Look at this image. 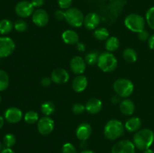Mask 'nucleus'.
<instances>
[{
    "label": "nucleus",
    "instance_id": "13",
    "mask_svg": "<svg viewBox=\"0 0 154 153\" xmlns=\"http://www.w3.org/2000/svg\"><path fill=\"white\" fill-rule=\"evenodd\" d=\"M53 82L56 84H65L70 79L69 73L64 68L54 69L51 75Z\"/></svg>",
    "mask_w": 154,
    "mask_h": 153
},
{
    "label": "nucleus",
    "instance_id": "37",
    "mask_svg": "<svg viewBox=\"0 0 154 153\" xmlns=\"http://www.w3.org/2000/svg\"><path fill=\"white\" fill-rule=\"evenodd\" d=\"M55 17L58 20H63L66 19V11L63 10H57L55 12Z\"/></svg>",
    "mask_w": 154,
    "mask_h": 153
},
{
    "label": "nucleus",
    "instance_id": "23",
    "mask_svg": "<svg viewBox=\"0 0 154 153\" xmlns=\"http://www.w3.org/2000/svg\"><path fill=\"white\" fill-rule=\"evenodd\" d=\"M123 57L126 62L128 63H134L137 61L138 54L134 49L128 47L123 50Z\"/></svg>",
    "mask_w": 154,
    "mask_h": 153
},
{
    "label": "nucleus",
    "instance_id": "2",
    "mask_svg": "<svg viewBox=\"0 0 154 153\" xmlns=\"http://www.w3.org/2000/svg\"><path fill=\"white\" fill-rule=\"evenodd\" d=\"M124 124L120 120L113 118L106 123L104 128L105 136L109 140H115L124 134Z\"/></svg>",
    "mask_w": 154,
    "mask_h": 153
},
{
    "label": "nucleus",
    "instance_id": "28",
    "mask_svg": "<svg viewBox=\"0 0 154 153\" xmlns=\"http://www.w3.org/2000/svg\"><path fill=\"white\" fill-rule=\"evenodd\" d=\"M9 76L7 72L0 70V92L5 91L8 87Z\"/></svg>",
    "mask_w": 154,
    "mask_h": 153
},
{
    "label": "nucleus",
    "instance_id": "40",
    "mask_svg": "<svg viewBox=\"0 0 154 153\" xmlns=\"http://www.w3.org/2000/svg\"><path fill=\"white\" fill-rule=\"evenodd\" d=\"M147 43H148V46L150 47V49L153 50H154V34H151L148 40H147Z\"/></svg>",
    "mask_w": 154,
    "mask_h": 153
},
{
    "label": "nucleus",
    "instance_id": "19",
    "mask_svg": "<svg viewBox=\"0 0 154 153\" xmlns=\"http://www.w3.org/2000/svg\"><path fill=\"white\" fill-rule=\"evenodd\" d=\"M62 39L66 44L74 45L79 42V36L78 33L72 29H67L62 34Z\"/></svg>",
    "mask_w": 154,
    "mask_h": 153
},
{
    "label": "nucleus",
    "instance_id": "46",
    "mask_svg": "<svg viewBox=\"0 0 154 153\" xmlns=\"http://www.w3.org/2000/svg\"><path fill=\"white\" fill-rule=\"evenodd\" d=\"M2 143H1V142H0V152L2 151Z\"/></svg>",
    "mask_w": 154,
    "mask_h": 153
},
{
    "label": "nucleus",
    "instance_id": "38",
    "mask_svg": "<svg viewBox=\"0 0 154 153\" xmlns=\"http://www.w3.org/2000/svg\"><path fill=\"white\" fill-rule=\"evenodd\" d=\"M52 80L51 77H48V76H45V77L42 78L41 80V85L44 87H48L49 86H51V84L52 83Z\"/></svg>",
    "mask_w": 154,
    "mask_h": 153
},
{
    "label": "nucleus",
    "instance_id": "16",
    "mask_svg": "<svg viewBox=\"0 0 154 153\" xmlns=\"http://www.w3.org/2000/svg\"><path fill=\"white\" fill-rule=\"evenodd\" d=\"M92 134V127L89 123L83 122L76 129V136L81 141H86L90 138Z\"/></svg>",
    "mask_w": 154,
    "mask_h": 153
},
{
    "label": "nucleus",
    "instance_id": "9",
    "mask_svg": "<svg viewBox=\"0 0 154 153\" xmlns=\"http://www.w3.org/2000/svg\"><path fill=\"white\" fill-rule=\"evenodd\" d=\"M15 49V44L11 38L0 37V58L11 55Z\"/></svg>",
    "mask_w": 154,
    "mask_h": 153
},
{
    "label": "nucleus",
    "instance_id": "12",
    "mask_svg": "<svg viewBox=\"0 0 154 153\" xmlns=\"http://www.w3.org/2000/svg\"><path fill=\"white\" fill-rule=\"evenodd\" d=\"M87 67V63L83 57L76 56L70 61V69L75 74L81 75L84 73Z\"/></svg>",
    "mask_w": 154,
    "mask_h": 153
},
{
    "label": "nucleus",
    "instance_id": "30",
    "mask_svg": "<svg viewBox=\"0 0 154 153\" xmlns=\"http://www.w3.org/2000/svg\"><path fill=\"white\" fill-rule=\"evenodd\" d=\"M145 20L150 28L154 30V6L150 8L146 13Z\"/></svg>",
    "mask_w": 154,
    "mask_h": 153
},
{
    "label": "nucleus",
    "instance_id": "24",
    "mask_svg": "<svg viewBox=\"0 0 154 153\" xmlns=\"http://www.w3.org/2000/svg\"><path fill=\"white\" fill-rule=\"evenodd\" d=\"M41 111L46 116H50L55 112V105L53 102L47 100L42 103L41 106Z\"/></svg>",
    "mask_w": 154,
    "mask_h": 153
},
{
    "label": "nucleus",
    "instance_id": "15",
    "mask_svg": "<svg viewBox=\"0 0 154 153\" xmlns=\"http://www.w3.org/2000/svg\"><path fill=\"white\" fill-rule=\"evenodd\" d=\"M100 21L101 18L99 15L95 12H91L84 16V26L87 29L95 30L99 26Z\"/></svg>",
    "mask_w": 154,
    "mask_h": 153
},
{
    "label": "nucleus",
    "instance_id": "4",
    "mask_svg": "<svg viewBox=\"0 0 154 153\" xmlns=\"http://www.w3.org/2000/svg\"><path fill=\"white\" fill-rule=\"evenodd\" d=\"M113 88L119 97L126 98L133 92L134 84L130 80L126 78H120L114 82Z\"/></svg>",
    "mask_w": 154,
    "mask_h": 153
},
{
    "label": "nucleus",
    "instance_id": "22",
    "mask_svg": "<svg viewBox=\"0 0 154 153\" xmlns=\"http://www.w3.org/2000/svg\"><path fill=\"white\" fill-rule=\"evenodd\" d=\"M119 46H120V40L117 37L111 36L108 38L105 41V49L108 52H114L118 50Z\"/></svg>",
    "mask_w": 154,
    "mask_h": 153
},
{
    "label": "nucleus",
    "instance_id": "47",
    "mask_svg": "<svg viewBox=\"0 0 154 153\" xmlns=\"http://www.w3.org/2000/svg\"><path fill=\"white\" fill-rule=\"evenodd\" d=\"M1 100H2V97L1 95H0V103H1Z\"/></svg>",
    "mask_w": 154,
    "mask_h": 153
},
{
    "label": "nucleus",
    "instance_id": "42",
    "mask_svg": "<svg viewBox=\"0 0 154 153\" xmlns=\"http://www.w3.org/2000/svg\"><path fill=\"white\" fill-rule=\"evenodd\" d=\"M0 153H15L11 148H5L0 152Z\"/></svg>",
    "mask_w": 154,
    "mask_h": 153
},
{
    "label": "nucleus",
    "instance_id": "17",
    "mask_svg": "<svg viewBox=\"0 0 154 153\" xmlns=\"http://www.w3.org/2000/svg\"><path fill=\"white\" fill-rule=\"evenodd\" d=\"M86 111L90 114H97L102 110V102L100 99L93 98L87 100L85 104Z\"/></svg>",
    "mask_w": 154,
    "mask_h": 153
},
{
    "label": "nucleus",
    "instance_id": "5",
    "mask_svg": "<svg viewBox=\"0 0 154 153\" xmlns=\"http://www.w3.org/2000/svg\"><path fill=\"white\" fill-rule=\"evenodd\" d=\"M146 20L141 15L138 14H130L126 16L124 24L126 28L133 32L138 33L145 28Z\"/></svg>",
    "mask_w": 154,
    "mask_h": 153
},
{
    "label": "nucleus",
    "instance_id": "6",
    "mask_svg": "<svg viewBox=\"0 0 154 153\" xmlns=\"http://www.w3.org/2000/svg\"><path fill=\"white\" fill-rule=\"evenodd\" d=\"M65 20L71 26L79 28L84 25V16L79 9L76 8H70L66 10Z\"/></svg>",
    "mask_w": 154,
    "mask_h": 153
},
{
    "label": "nucleus",
    "instance_id": "20",
    "mask_svg": "<svg viewBox=\"0 0 154 153\" xmlns=\"http://www.w3.org/2000/svg\"><path fill=\"white\" fill-rule=\"evenodd\" d=\"M135 110V104L130 99H123L120 103V110L123 115L132 116Z\"/></svg>",
    "mask_w": 154,
    "mask_h": 153
},
{
    "label": "nucleus",
    "instance_id": "45",
    "mask_svg": "<svg viewBox=\"0 0 154 153\" xmlns=\"http://www.w3.org/2000/svg\"><path fill=\"white\" fill-rule=\"evenodd\" d=\"M81 153H96V152H94L92 151V150H84V151L81 152Z\"/></svg>",
    "mask_w": 154,
    "mask_h": 153
},
{
    "label": "nucleus",
    "instance_id": "11",
    "mask_svg": "<svg viewBox=\"0 0 154 153\" xmlns=\"http://www.w3.org/2000/svg\"><path fill=\"white\" fill-rule=\"evenodd\" d=\"M32 22L38 27H44L49 22V15L48 12L42 8L34 10L32 15Z\"/></svg>",
    "mask_w": 154,
    "mask_h": 153
},
{
    "label": "nucleus",
    "instance_id": "7",
    "mask_svg": "<svg viewBox=\"0 0 154 153\" xmlns=\"http://www.w3.org/2000/svg\"><path fill=\"white\" fill-rule=\"evenodd\" d=\"M37 128L39 134L43 136L50 134L54 129V121L50 116L42 117L37 122Z\"/></svg>",
    "mask_w": 154,
    "mask_h": 153
},
{
    "label": "nucleus",
    "instance_id": "10",
    "mask_svg": "<svg viewBox=\"0 0 154 153\" xmlns=\"http://www.w3.org/2000/svg\"><path fill=\"white\" fill-rule=\"evenodd\" d=\"M35 8L32 4L31 2L21 1L15 6V13L20 17L26 18L32 15Z\"/></svg>",
    "mask_w": 154,
    "mask_h": 153
},
{
    "label": "nucleus",
    "instance_id": "44",
    "mask_svg": "<svg viewBox=\"0 0 154 153\" xmlns=\"http://www.w3.org/2000/svg\"><path fill=\"white\" fill-rule=\"evenodd\" d=\"M144 153H154V151L151 148H147V149H145L144 151Z\"/></svg>",
    "mask_w": 154,
    "mask_h": 153
},
{
    "label": "nucleus",
    "instance_id": "8",
    "mask_svg": "<svg viewBox=\"0 0 154 153\" xmlns=\"http://www.w3.org/2000/svg\"><path fill=\"white\" fill-rule=\"evenodd\" d=\"M135 148L132 141L123 140L113 146L111 153H135Z\"/></svg>",
    "mask_w": 154,
    "mask_h": 153
},
{
    "label": "nucleus",
    "instance_id": "25",
    "mask_svg": "<svg viewBox=\"0 0 154 153\" xmlns=\"http://www.w3.org/2000/svg\"><path fill=\"white\" fill-rule=\"evenodd\" d=\"M14 24L11 20L8 19H4L0 20V34H7L13 29Z\"/></svg>",
    "mask_w": 154,
    "mask_h": 153
},
{
    "label": "nucleus",
    "instance_id": "18",
    "mask_svg": "<svg viewBox=\"0 0 154 153\" xmlns=\"http://www.w3.org/2000/svg\"><path fill=\"white\" fill-rule=\"evenodd\" d=\"M88 80L84 75H78L72 81V88L76 92H82L87 88Z\"/></svg>",
    "mask_w": 154,
    "mask_h": 153
},
{
    "label": "nucleus",
    "instance_id": "34",
    "mask_svg": "<svg viewBox=\"0 0 154 153\" xmlns=\"http://www.w3.org/2000/svg\"><path fill=\"white\" fill-rule=\"evenodd\" d=\"M62 153H78L76 148L71 142H66L63 145L62 148Z\"/></svg>",
    "mask_w": 154,
    "mask_h": 153
},
{
    "label": "nucleus",
    "instance_id": "29",
    "mask_svg": "<svg viewBox=\"0 0 154 153\" xmlns=\"http://www.w3.org/2000/svg\"><path fill=\"white\" fill-rule=\"evenodd\" d=\"M99 55L98 54L97 52L95 51H92V52H89L84 57V60H85L86 63L89 65H94V64H97L98 59H99Z\"/></svg>",
    "mask_w": 154,
    "mask_h": 153
},
{
    "label": "nucleus",
    "instance_id": "41",
    "mask_svg": "<svg viewBox=\"0 0 154 153\" xmlns=\"http://www.w3.org/2000/svg\"><path fill=\"white\" fill-rule=\"evenodd\" d=\"M77 49H78V51L80 52H84L86 50V46L85 44L84 43H81V42H78L77 44Z\"/></svg>",
    "mask_w": 154,
    "mask_h": 153
},
{
    "label": "nucleus",
    "instance_id": "36",
    "mask_svg": "<svg viewBox=\"0 0 154 153\" xmlns=\"http://www.w3.org/2000/svg\"><path fill=\"white\" fill-rule=\"evenodd\" d=\"M150 34L147 30L144 29L138 33V38L141 41H147L150 38Z\"/></svg>",
    "mask_w": 154,
    "mask_h": 153
},
{
    "label": "nucleus",
    "instance_id": "3",
    "mask_svg": "<svg viewBox=\"0 0 154 153\" xmlns=\"http://www.w3.org/2000/svg\"><path fill=\"white\" fill-rule=\"evenodd\" d=\"M117 58L112 52L106 51L99 54L97 65L103 72L110 73L114 71L117 68Z\"/></svg>",
    "mask_w": 154,
    "mask_h": 153
},
{
    "label": "nucleus",
    "instance_id": "1",
    "mask_svg": "<svg viewBox=\"0 0 154 153\" xmlns=\"http://www.w3.org/2000/svg\"><path fill=\"white\" fill-rule=\"evenodd\" d=\"M154 141V133L152 130L148 128L140 129L133 136V142L135 148L143 150L150 148Z\"/></svg>",
    "mask_w": 154,
    "mask_h": 153
},
{
    "label": "nucleus",
    "instance_id": "43",
    "mask_svg": "<svg viewBox=\"0 0 154 153\" xmlns=\"http://www.w3.org/2000/svg\"><path fill=\"white\" fill-rule=\"evenodd\" d=\"M5 118H3L2 116H0V129L2 128L3 127V125H4V123H5Z\"/></svg>",
    "mask_w": 154,
    "mask_h": 153
},
{
    "label": "nucleus",
    "instance_id": "27",
    "mask_svg": "<svg viewBox=\"0 0 154 153\" xmlns=\"http://www.w3.org/2000/svg\"><path fill=\"white\" fill-rule=\"evenodd\" d=\"M39 115L37 112L33 110H29L26 112L24 115V121L29 124H33L38 122L39 120Z\"/></svg>",
    "mask_w": 154,
    "mask_h": 153
},
{
    "label": "nucleus",
    "instance_id": "39",
    "mask_svg": "<svg viewBox=\"0 0 154 153\" xmlns=\"http://www.w3.org/2000/svg\"><path fill=\"white\" fill-rule=\"evenodd\" d=\"M31 3L34 8H40L45 3V0H31Z\"/></svg>",
    "mask_w": 154,
    "mask_h": 153
},
{
    "label": "nucleus",
    "instance_id": "32",
    "mask_svg": "<svg viewBox=\"0 0 154 153\" xmlns=\"http://www.w3.org/2000/svg\"><path fill=\"white\" fill-rule=\"evenodd\" d=\"M14 27L18 32H23L28 28V25L26 21L23 20H18L14 24Z\"/></svg>",
    "mask_w": 154,
    "mask_h": 153
},
{
    "label": "nucleus",
    "instance_id": "21",
    "mask_svg": "<svg viewBox=\"0 0 154 153\" xmlns=\"http://www.w3.org/2000/svg\"><path fill=\"white\" fill-rule=\"evenodd\" d=\"M125 129L129 132H137L141 127V121L138 117H131L126 120L124 124Z\"/></svg>",
    "mask_w": 154,
    "mask_h": 153
},
{
    "label": "nucleus",
    "instance_id": "35",
    "mask_svg": "<svg viewBox=\"0 0 154 153\" xmlns=\"http://www.w3.org/2000/svg\"><path fill=\"white\" fill-rule=\"evenodd\" d=\"M57 2H58V5L62 10L63 9H67L70 8L71 5L72 4V0H57Z\"/></svg>",
    "mask_w": 154,
    "mask_h": 153
},
{
    "label": "nucleus",
    "instance_id": "14",
    "mask_svg": "<svg viewBox=\"0 0 154 153\" xmlns=\"http://www.w3.org/2000/svg\"><path fill=\"white\" fill-rule=\"evenodd\" d=\"M23 118V112L20 109L15 106H11L5 112V119L9 123L16 124Z\"/></svg>",
    "mask_w": 154,
    "mask_h": 153
},
{
    "label": "nucleus",
    "instance_id": "33",
    "mask_svg": "<svg viewBox=\"0 0 154 153\" xmlns=\"http://www.w3.org/2000/svg\"><path fill=\"white\" fill-rule=\"evenodd\" d=\"M72 110L73 112V113L75 114V115H81V114H82L86 110L85 105L82 104L81 103L75 104L72 106Z\"/></svg>",
    "mask_w": 154,
    "mask_h": 153
},
{
    "label": "nucleus",
    "instance_id": "26",
    "mask_svg": "<svg viewBox=\"0 0 154 153\" xmlns=\"http://www.w3.org/2000/svg\"><path fill=\"white\" fill-rule=\"evenodd\" d=\"M93 36L99 40H106L109 38V32L105 27H100L94 30Z\"/></svg>",
    "mask_w": 154,
    "mask_h": 153
},
{
    "label": "nucleus",
    "instance_id": "31",
    "mask_svg": "<svg viewBox=\"0 0 154 153\" xmlns=\"http://www.w3.org/2000/svg\"><path fill=\"white\" fill-rule=\"evenodd\" d=\"M3 142L4 145L5 146L6 148H11L13 146L16 142V137L12 134H7L5 136H4L3 139Z\"/></svg>",
    "mask_w": 154,
    "mask_h": 153
}]
</instances>
